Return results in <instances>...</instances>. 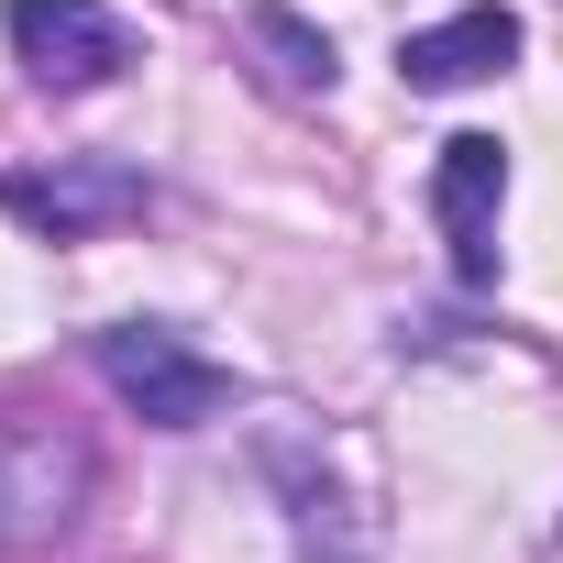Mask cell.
<instances>
[{"mask_svg": "<svg viewBox=\"0 0 563 563\" xmlns=\"http://www.w3.org/2000/svg\"><path fill=\"white\" fill-rule=\"evenodd\" d=\"M497 199H508V144L497 133H453L442 166H431V210H442V243L464 265V288L497 276Z\"/></svg>", "mask_w": 563, "mask_h": 563, "instance_id": "5", "label": "cell"}, {"mask_svg": "<svg viewBox=\"0 0 563 563\" xmlns=\"http://www.w3.org/2000/svg\"><path fill=\"white\" fill-rule=\"evenodd\" d=\"M12 56L34 89H111L133 67V23L100 12V0H12Z\"/></svg>", "mask_w": 563, "mask_h": 563, "instance_id": "3", "label": "cell"}, {"mask_svg": "<svg viewBox=\"0 0 563 563\" xmlns=\"http://www.w3.org/2000/svg\"><path fill=\"white\" fill-rule=\"evenodd\" d=\"M100 453L56 409H0V563H34L89 519Z\"/></svg>", "mask_w": 563, "mask_h": 563, "instance_id": "1", "label": "cell"}, {"mask_svg": "<svg viewBox=\"0 0 563 563\" xmlns=\"http://www.w3.org/2000/svg\"><path fill=\"white\" fill-rule=\"evenodd\" d=\"M0 210L34 221L45 243H89V232L144 221V177H133V166H100V155H67V166H0Z\"/></svg>", "mask_w": 563, "mask_h": 563, "instance_id": "4", "label": "cell"}, {"mask_svg": "<svg viewBox=\"0 0 563 563\" xmlns=\"http://www.w3.org/2000/svg\"><path fill=\"white\" fill-rule=\"evenodd\" d=\"M508 56H519V12L475 0V12H453V23H431V34L398 45V78H409V89H475V78H497Z\"/></svg>", "mask_w": 563, "mask_h": 563, "instance_id": "6", "label": "cell"}, {"mask_svg": "<svg viewBox=\"0 0 563 563\" xmlns=\"http://www.w3.org/2000/svg\"><path fill=\"white\" fill-rule=\"evenodd\" d=\"M254 45H265L276 89H332V34H310L288 0H254Z\"/></svg>", "mask_w": 563, "mask_h": 563, "instance_id": "7", "label": "cell"}, {"mask_svg": "<svg viewBox=\"0 0 563 563\" xmlns=\"http://www.w3.org/2000/svg\"><path fill=\"white\" fill-rule=\"evenodd\" d=\"M100 376H111V398H122L144 431H199V420L232 409V365L188 354L166 321H122V332H100Z\"/></svg>", "mask_w": 563, "mask_h": 563, "instance_id": "2", "label": "cell"}]
</instances>
